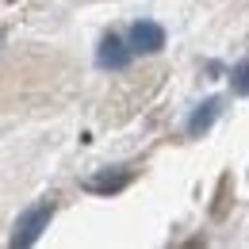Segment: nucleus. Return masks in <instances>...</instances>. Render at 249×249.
Masks as SVG:
<instances>
[{
	"label": "nucleus",
	"mask_w": 249,
	"mask_h": 249,
	"mask_svg": "<svg viewBox=\"0 0 249 249\" xmlns=\"http://www.w3.org/2000/svg\"><path fill=\"white\" fill-rule=\"evenodd\" d=\"M218 104H222L218 96H211L207 104H199V111H196V115L188 119V138H199V134H203L207 126L215 123V115H218Z\"/></svg>",
	"instance_id": "obj_5"
},
{
	"label": "nucleus",
	"mask_w": 249,
	"mask_h": 249,
	"mask_svg": "<svg viewBox=\"0 0 249 249\" xmlns=\"http://www.w3.org/2000/svg\"><path fill=\"white\" fill-rule=\"evenodd\" d=\"M130 58H134V50L126 46L119 35H104V42H100V50H96V65L100 69H111V73H123L126 65H130Z\"/></svg>",
	"instance_id": "obj_2"
},
{
	"label": "nucleus",
	"mask_w": 249,
	"mask_h": 249,
	"mask_svg": "<svg viewBox=\"0 0 249 249\" xmlns=\"http://www.w3.org/2000/svg\"><path fill=\"white\" fill-rule=\"evenodd\" d=\"M54 218V196L50 199H38L35 207H27L23 215L16 218V234H12V246H35L38 234L46 230V222Z\"/></svg>",
	"instance_id": "obj_1"
},
{
	"label": "nucleus",
	"mask_w": 249,
	"mask_h": 249,
	"mask_svg": "<svg viewBox=\"0 0 249 249\" xmlns=\"http://www.w3.org/2000/svg\"><path fill=\"white\" fill-rule=\"evenodd\" d=\"M165 46V27L161 23H150V19H138L130 27V50L134 54H157Z\"/></svg>",
	"instance_id": "obj_3"
},
{
	"label": "nucleus",
	"mask_w": 249,
	"mask_h": 249,
	"mask_svg": "<svg viewBox=\"0 0 249 249\" xmlns=\"http://www.w3.org/2000/svg\"><path fill=\"white\" fill-rule=\"evenodd\" d=\"M134 180V173L119 165V169H104L100 177H89L85 180V192H92V196H115V192H123L126 184Z\"/></svg>",
	"instance_id": "obj_4"
},
{
	"label": "nucleus",
	"mask_w": 249,
	"mask_h": 249,
	"mask_svg": "<svg viewBox=\"0 0 249 249\" xmlns=\"http://www.w3.org/2000/svg\"><path fill=\"white\" fill-rule=\"evenodd\" d=\"M230 81H234V92L238 96H249V58H242V62L234 65V77Z\"/></svg>",
	"instance_id": "obj_6"
}]
</instances>
